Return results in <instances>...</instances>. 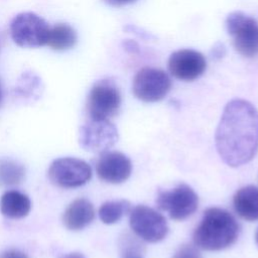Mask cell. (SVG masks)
<instances>
[{
    "instance_id": "cell-20",
    "label": "cell",
    "mask_w": 258,
    "mask_h": 258,
    "mask_svg": "<svg viewBox=\"0 0 258 258\" xmlns=\"http://www.w3.org/2000/svg\"><path fill=\"white\" fill-rule=\"evenodd\" d=\"M124 30L129 32V33L135 34L137 37H139L143 40H150V39L154 38L153 35H151L149 32L145 31L144 29H142V28H140V27H138L134 24H127L126 26H124Z\"/></svg>"
},
{
    "instance_id": "cell-22",
    "label": "cell",
    "mask_w": 258,
    "mask_h": 258,
    "mask_svg": "<svg viewBox=\"0 0 258 258\" xmlns=\"http://www.w3.org/2000/svg\"><path fill=\"white\" fill-rule=\"evenodd\" d=\"M122 46L124 48V50H126L128 53L131 54H137L140 51V47L139 44L132 39H126L122 42Z\"/></svg>"
},
{
    "instance_id": "cell-21",
    "label": "cell",
    "mask_w": 258,
    "mask_h": 258,
    "mask_svg": "<svg viewBox=\"0 0 258 258\" xmlns=\"http://www.w3.org/2000/svg\"><path fill=\"white\" fill-rule=\"evenodd\" d=\"M226 52H227V49L225 44L221 41H217L210 50V56L214 60H220L225 56Z\"/></svg>"
},
{
    "instance_id": "cell-6",
    "label": "cell",
    "mask_w": 258,
    "mask_h": 258,
    "mask_svg": "<svg viewBox=\"0 0 258 258\" xmlns=\"http://www.w3.org/2000/svg\"><path fill=\"white\" fill-rule=\"evenodd\" d=\"M156 205L158 209L166 212L172 220L181 221L197 211L199 197L189 185L180 183L169 190H159Z\"/></svg>"
},
{
    "instance_id": "cell-25",
    "label": "cell",
    "mask_w": 258,
    "mask_h": 258,
    "mask_svg": "<svg viewBox=\"0 0 258 258\" xmlns=\"http://www.w3.org/2000/svg\"><path fill=\"white\" fill-rule=\"evenodd\" d=\"M61 258H86L82 253H79V252H72V253H69L64 256H62Z\"/></svg>"
},
{
    "instance_id": "cell-26",
    "label": "cell",
    "mask_w": 258,
    "mask_h": 258,
    "mask_svg": "<svg viewBox=\"0 0 258 258\" xmlns=\"http://www.w3.org/2000/svg\"><path fill=\"white\" fill-rule=\"evenodd\" d=\"M2 99H3V92H2V87H1V84H0V105L2 103Z\"/></svg>"
},
{
    "instance_id": "cell-19",
    "label": "cell",
    "mask_w": 258,
    "mask_h": 258,
    "mask_svg": "<svg viewBox=\"0 0 258 258\" xmlns=\"http://www.w3.org/2000/svg\"><path fill=\"white\" fill-rule=\"evenodd\" d=\"M172 258H202L196 245L183 244L173 254Z\"/></svg>"
},
{
    "instance_id": "cell-18",
    "label": "cell",
    "mask_w": 258,
    "mask_h": 258,
    "mask_svg": "<svg viewBox=\"0 0 258 258\" xmlns=\"http://www.w3.org/2000/svg\"><path fill=\"white\" fill-rule=\"evenodd\" d=\"M25 174L24 167L12 159H0V185H14L22 181Z\"/></svg>"
},
{
    "instance_id": "cell-24",
    "label": "cell",
    "mask_w": 258,
    "mask_h": 258,
    "mask_svg": "<svg viewBox=\"0 0 258 258\" xmlns=\"http://www.w3.org/2000/svg\"><path fill=\"white\" fill-rule=\"evenodd\" d=\"M103 1L110 6L121 7V6H125L128 4H132V3L136 2L137 0H103Z\"/></svg>"
},
{
    "instance_id": "cell-15",
    "label": "cell",
    "mask_w": 258,
    "mask_h": 258,
    "mask_svg": "<svg viewBox=\"0 0 258 258\" xmlns=\"http://www.w3.org/2000/svg\"><path fill=\"white\" fill-rule=\"evenodd\" d=\"M31 209L29 198L18 190H7L0 198V212L10 219L26 217Z\"/></svg>"
},
{
    "instance_id": "cell-23",
    "label": "cell",
    "mask_w": 258,
    "mask_h": 258,
    "mask_svg": "<svg viewBox=\"0 0 258 258\" xmlns=\"http://www.w3.org/2000/svg\"><path fill=\"white\" fill-rule=\"evenodd\" d=\"M0 258H28L25 253L17 249H8L0 253Z\"/></svg>"
},
{
    "instance_id": "cell-14",
    "label": "cell",
    "mask_w": 258,
    "mask_h": 258,
    "mask_svg": "<svg viewBox=\"0 0 258 258\" xmlns=\"http://www.w3.org/2000/svg\"><path fill=\"white\" fill-rule=\"evenodd\" d=\"M233 207L242 219L258 220V187L246 185L239 188L233 197Z\"/></svg>"
},
{
    "instance_id": "cell-3",
    "label": "cell",
    "mask_w": 258,
    "mask_h": 258,
    "mask_svg": "<svg viewBox=\"0 0 258 258\" xmlns=\"http://www.w3.org/2000/svg\"><path fill=\"white\" fill-rule=\"evenodd\" d=\"M226 29L232 37L235 50L245 57L258 54V21L242 11L228 14Z\"/></svg>"
},
{
    "instance_id": "cell-16",
    "label": "cell",
    "mask_w": 258,
    "mask_h": 258,
    "mask_svg": "<svg viewBox=\"0 0 258 258\" xmlns=\"http://www.w3.org/2000/svg\"><path fill=\"white\" fill-rule=\"evenodd\" d=\"M78 39L76 30L68 23H57L49 27L46 45L54 50L72 48Z\"/></svg>"
},
{
    "instance_id": "cell-1",
    "label": "cell",
    "mask_w": 258,
    "mask_h": 258,
    "mask_svg": "<svg viewBox=\"0 0 258 258\" xmlns=\"http://www.w3.org/2000/svg\"><path fill=\"white\" fill-rule=\"evenodd\" d=\"M216 147L223 161L232 167L249 162L258 150V111L244 99L225 106L216 131Z\"/></svg>"
},
{
    "instance_id": "cell-10",
    "label": "cell",
    "mask_w": 258,
    "mask_h": 258,
    "mask_svg": "<svg viewBox=\"0 0 258 258\" xmlns=\"http://www.w3.org/2000/svg\"><path fill=\"white\" fill-rule=\"evenodd\" d=\"M118 140V131L109 120H94L84 124L80 129V144L91 152L108 151Z\"/></svg>"
},
{
    "instance_id": "cell-7",
    "label": "cell",
    "mask_w": 258,
    "mask_h": 258,
    "mask_svg": "<svg viewBox=\"0 0 258 258\" xmlns=\"http://www.w3.org/2000/svg\"><path fill=\"white\" fill-rule=\"evenodd\" d=\"M171 89L168 74L160 69L143 68L139 70L132 83L134 96L143 102L154 103L162 100Z\"/></svg>"
},
{
    "instance_id": "cell-2",
    "label": "cell",
    "mask_w": 258,
    "mask_h": 258,
    "mask_svg": "<svg viewBox=\"0 0 258 258\" xmlns=\"http://www.w3.org/2000/svg\"><path fill=\"white\" fill-rule=\"evenodd\" d=\"M240 226L228 211L213 207L204 212L192 234L194 244L203 250L219 251L232 246L238 239Z\"/></svg>"
},
{
    "instance_id": "cell-28",
    "label": "cell",
    "mask_w": 258,
    "mask_h": 258,
    "mask_svg": "<svg viewBox=\"0 0 258 258\" xmlns=\"http://www.w3.org/2000/svg\"><path fill=\"white\" fill-rule=\"evenodd\" d=\"M255 242H256V244H257V246H258V229H257L256 234H255Z\"/></svg>"
},
{
    "instance_id": "cell-12",
    "label": "cell",
    "mask_w": 258,
    "mask_h": 258,
    "mask_svg": "<svg viewBox=\"0 0 258 258\" xmlns=\"http://www.w3.org/2000/svg\"><path fill=\"white\" fill-rule=\"evenodd\" d=\"M131 171V160L119 151H105L96 162L97 175L109 183L124 182L130 176Z\"/></svg>"
},
{
    "instance_id": "cell-17",
    "label": "cell",
    "mask_w": 258,
    "mask_h": 258,
    "mask_svg": "<svg viewBox=\"0 0 258 258\" xmlns=\"http://www.w3.org/2000/svg\"><path fill=\"white\" fill-rule=\"evenodd\" d=\"M131 211V204L127 200L109 201L104 203L99 209V217L104 224L111 225L117 223L124 215Z\"/></svg>"
},
{
    "instance_id": "cell-5",
    "label": "cell",
    "mask_w": 258,
    "mask_h": 258,
    "mask_svg": "<svg viewBox=\"0 0 258 258\" xmlns=\"http://www.w3.org/2000/svg\"><path fill=\"white\" fill-rule=\"evenodd\" d=\"M49 25L33 12H22L10 22L12 40L21 47H39L46 45Z\"/></svg>"
},
{
    "instance_id": "cell-9",
    "label": "cell",
    "mask_w": 258,
    "mask_h": 258,
    "mask_svg": "<svg viewBox=\"0 0 258 258\" xmlns=\"http://www.w3.org/2000/svg\"><path fill=\"white\" fill-rule=\"evenodd\" d=\"M47 174L53 184L63 188H72L87 183L92 177V169L82 159L61 157L51 162Z\"/></svg>"
},
{
    "instance_id": "cell-27",
    "label": "cell",
    "mask_w": 258,
    "mask_h": 258,
    "mask_svg": "<svg viewBox=\"0 0 258 258\" xmlns=\"http://www.w3.org/2000/svg\"><path fill=\"white\" fill-rule=\"evenodd\" d=\"M124 258H141L139 255H131V256H124Z\"/></svg>"
},
{
    "instance_id": "cell-13",
    "label": "cell",
    "mask_w": 258,
    "mask_h": 258,
    "mask_svg": "<svg viewBox=\"0 0 258 258\" xmlns=\"http://www.w3.org/2000/svg\"><path fill=\"white\" fill-rule=\"evenodd\" d=\"M95 218L93 204L87 199L73 201L64 210L62 223L71 231H80L92 223Z\"/></svg>"
},
{
    "instance_id": "cell-8",
    "label": "cell",
    "mask_w": 258,
    "mask_h": 258,
    "mask_svg": "<svg viewBox=\"0 0 258 258\" xmlns=\"http://www.w3.org/2000/svg\"><path fill=\"white\" fill-rule=\"evenodd\" d=\"M129 224L131 230L142 240L156 243L163 240L168 233L165 218L144 205H138L129 212Z\"/></svg>"
},
{
    "instance_id": "cell-11",
    "label": "cell",
    "mask_w": 258,
    "mask_h": 258,
    "mask_svg": "<svg viewBox=\"0 0 258 258\" xmlns=\"http://www.w3.org/2000/svg\"><path fill=\"white\" fill-rule=\"evenodd\" d=\"M168 71L175 79L191 82L200 78L207 69V60L203 53L191 48L173 51L168 57Z\"/></svg>"
},
{
    "instance_id": "cell-4",
    "label": "cell",
    "mask_w": 258,
    "mask_h": 258,
    "mask_svg": "<svg viewBox=\"0 0 258 258\" xmlns=\"http://www.w3.org/2000/svg\"><path fill=\"white\" fill-rule=\"evenodd\" d=\"M120 106L121 95L114 81L102 79L93 85L87 100L90 119L109 120L118 113Z\"/></svg>"
}]
</instances>
